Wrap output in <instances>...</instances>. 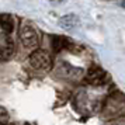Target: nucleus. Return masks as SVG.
Segmentation results:
<instances>
[{
    "label": "nucleus",
    "mask_w": 125,
    "mask_h": 125,
    "mask_svg": "<svg viewBox=\"0 0 125 125\" xmlns=\"http://www.w3.org/2000/svg\"><path fill=\"white\" fill-rule=\"evenodd\" d=\"M87 82L91 83V84H104L105 82H107V73L100 68H91L89 74H87Z\"/></svg>",
    "instance_id": "obj_5"
},
{
    "label": "nucleus",
    "mask_w": 125,
    "mask_h": 125,
    "mask_svg": "<svg viewBox=\"0 0 125 125\" xmlns=\"http://www.w3.org/2000/svg\"><path fill=\"white\" fill-rule=\"evenodd\" d=\"M30 63L37 70H48L51 68L52 61L46 51H44V49H35L30 55Z\"/></svg>",
    "instance_id": "obj_3"
},
{
    "label": "nucleus",
    "mask_w": 125,
    "mask_h": 125,
    "mask_svg": "<svg viewBox=\"0 0 125 125\" xmlns=\"http://www.w3.org/2000/svg\"><path fill=\"white\" fill-rule=\"evenodd\" d=\"M18 35H20V40L25 48H32V46L38 45V32H37V30L32 24L24 21L20 25Z\"/></svg>",
    "instance_id": "obj_2"
},
{
    "label": "nucleus",
    "mask_w": 125,
    "mask_h": 125,
    "mask_svg": "<svg viewBox=\"0 0 125 125\" xmlns=\"http://www.w3.org/2000/svg\"><path fill=\"white\" fill-rule=\"evenodd\" d=\"M114 125H125V122H119V124H114Z\"/></svg>",
    "instance_id": "obj_9"
},
{
    "label": "nucleus",
    "mask_w": 125,
    "mask_h": 125,
    "mask_svg": "<svg viewBox=\"0 0 125 125\" xmlns=\"http://www.w3.org/2000/svg\"><path fill=\"white\" fill-rule=\"evenodd\" d=\"M13 49H14V45H13L10 35L1 31L0 32V61H7L11 56Z\"/></svg>",
    "instance_id": "obj_4"
},
{
    "label": "nucleus",
    "mask_w": 125,
    "mask_h": 125,
    "mask_svg": "<svg viewBox=\"0 0 125 125\" xmlns=\"http://www.w3.org/2000/svg\"><path fill=\"white\" fill-rule=\"evenodd\" d=\"M59 27L65 31H70V30H73L76 25H79V18L76 17L74 14H66V16H63V17L59 18Z\"/></svg>",
    "instance_id": "obj_6"
},
{
    "label": "nucleus",
    "mask_w": 125,
    "mask_h": 125,
    "mask_svg": "<svg viewBox=\"0 0 125 125\" xmlns=\"http://www.w3.org/2000/svg\"><path fill=\"white\" fill-rule=\"evenodd\" d=\"M103 111L108 114L110 117H118V115L125 114V96L118 91L111 94L104 104Z\"/></svg>",
    "instance_id": "obj_1"
},
{
    "label": "nucleus",
    "mask_w": 125,
    "mask_h": 125,
    "mask_svg": "<svg viewBox=\"0 0 125 125\" xmlns=\"http://www.w3.org/2000/svg\"><path fill=\"white\" fill-rule=\"evenodd\" d=\"M13 27H14V21H13V17L10 14H3L0 16V28L3 32H6L7 35L11 34Z\"/></svg>",
    "instance_id": "obj_7"
},
{
    "label": "nucleus",
    "mask_w": 125,
    "mask_h": 125,
    "mask_svg": "<svg viewBox=\"0 0 125 125\" xmlns=\"http://www.w3.org/2000/svg\"><path fill=\"white\" fill-rule=\"evenodd\" d=\"M121 6H124V7H125V3H121Z\"/></svg>",
    "instance_id": "obj_10"
},
{
    "label": "nucleus",
    "mask_w": 125,
    "mask_h": 125,
    "mask_svg": "<svg viewBox=\"0 0 125 125\" xmlns=\"http://www.w3.org/2000/svg\"><path fill=\"white\" fill-rule=\"evenodd\" d=\"M53 40H55V41H62V42L65 41L63 38H61V37H55ZM63 46H65L63 44H59V42H56V44H53V49H55V51H59V49H61V48H63Z\"/></svg>",
    "instance_id": "obj_8"
}]
</instances>
